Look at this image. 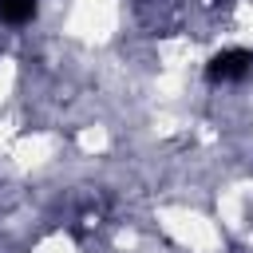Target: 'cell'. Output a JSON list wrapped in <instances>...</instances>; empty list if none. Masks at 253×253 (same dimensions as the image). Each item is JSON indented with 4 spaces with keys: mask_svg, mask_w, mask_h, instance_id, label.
Returning <instances> with one entry per match:
<instances>
[{
    "mask_svg": "<svg viewBox=\"0 0 253 253\" xmlns=\"http://www.w3.org/2000/svg\"><path fill=\"white\" fill-rule=\"evenodd\" d=\"M36 8V0H0V24H28Z\"/></svg>",
    "mask_w": 253,
    "mask_h": 253,
    "instance_id": "obj_2",
    "label": "cell"
},
{
    "mask_svg": "<svg viewBox=\"0 0 253 253\" xmlns=\"http://www.w3.org/2000/svg\"><path fill=\"white\" fill-rule=\"evenodd\" d=\"M249 71H253V51H245V47H225L206 63L210 83H233V79H245Z\"/></svg>",
    "mask_w": 253,
    "mask_h": 253,
    "instance_id": "obj_1",
    "label": "cell"
}]
</instances>
